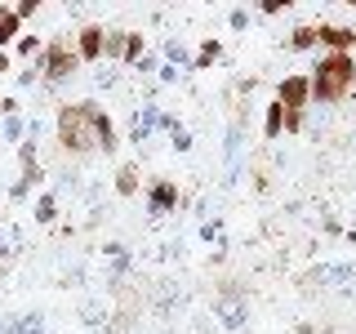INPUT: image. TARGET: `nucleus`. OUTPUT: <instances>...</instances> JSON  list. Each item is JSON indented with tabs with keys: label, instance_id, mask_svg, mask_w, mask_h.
I'll list each match as a JSON object with an SVG mask.
<instances>
[{
	"label": "nucleus",
	"instance_id": "1",
	"mask_svg": "<svg viewBox=\"0 0 356 334\" xmlns=\"http://www.w3.org/2000/svg\"><path fill=\"white\" fill-rule=\"evenodd\" d=\"M98 120H103L98 103H63L58 107V148L72 156L103 152L98 148Z\"/></svg>",
	"mask_w": 356,
	"mask_h": 334
},
{
	"label": "nucleus",
	"instance_id": "2",
	"mask_svg": "<svg viewBox=\"0 0 356 334\" xmlns=\"http://www.w3.org/2000/svg\"><path fill=\"white\" fill-rule=\"evenodd\" d=\"M356 89V54H321L312 67V103H343Z\"/></svg>",
	"mask_w": 356,
	"mask_h": 334
},
{
	"label": "nucleus",
	"instance_id": "3",
	"mask_svg": "<svg viewBox=\"0 0 356 334\" xmlns=\"http://www.w3.org/2000/svg\"><path fill=\"white\" fill-rule=\"evenodd\" d=\"M76 67H81V54L72 49V40H67V36H58V40L44 45L40 72H44V81H49V85H63L67 76H76Z\"/></svg>",
	"mask_w": 356,
	"mask_h": 334
},
{
	"label": "nucleus",
	"instance_id": "4",
	"mask_svg": "<svg viewBox=\"0 0 356 334\" xmlns=\"http://www.w3.org/2000/svg\"><path fill=\"white\" fill-rule=\"evenodd\" d=\"M276 103H281L285 111H294V116H303L307 103H312V76H303V72L285 76V81L276 85Z\"/></svg>",
	"mask_w": 356,
	"mask_h": 334
},
{
	"label": "nucleus",
	"instance_id": "5",
	"mask_svg": "<svg viewBox=\"0 0 356 334\" xmlns=\"http://www.w3.org/2000/svg\"><path fill=\"white\" fill-rule=\"evenodd\" d=\"M316 40L325 54H352L356 49V27H343V22H321Z\"/></svg>",
	"mask_w": 356,
	"mask_h": 334
},
{
	"label": "nucleus",
	"instance_id": "6",
	"mask_svg": "<svg viewBox=\"0 0 356 334\" xmlns=\"http://www.w3.org/2000/svg\"><path fill=\"white\" fill-rule=\"evenodd\" d=\"M76 54H81V63H98L107 54V27H98V22L81 27L76 31Z\"/></svg>",
	"mask_w": 356,
	"mask_h": 334
},
{
	"label": "nucleus",
	"instance_id": "7",
	"mask_svg": "<svg viewBox=\"0 0 356 334\" xmlns=\"http://www.w3.org/2000/svg\"><path fill=\"white\" fill-rule=\"evenodd\" d=\"M156 125H165V129H174L178 125V120H170V116H165V111L161 107H156V103H147V107H143L138 111V120H134V134H129V138L134 143H138V148H143V138H152V129Z\"/></svg>",
	"mask_w": 356,
	"mask_h": 334
},
{
	"label": "nucleus",
	"instance_id": "8",
	"mask_svg": "<svg viewBox=\"0 0 356 334\" xmlns=\"http://www.w3.org/2000/svg\"><path fill=\"white\" fill-rule=\"evenodd\" d=\"M147 209L152 214H170V209H178V183L156 178V183L147 187Z\"/></svg>",
	"mask_w": 356,
	"mask_h": 334
},
{
	"label": "nucleus",
	"instance_id": "9",
	"mask_svg": "<svg viewBox=\"0 0 356 334\" xmlns=\"http://www.w3.org/2000/svg\"><path fill=\"white\" fill-rule=\"evenodd\" d=\"M18 14H14V5H0V54H5V45H18Z\"/></svg>",
	"mask_w": 356,
	"mask_h": 334
},
{
	"label": "nucleus",
	"instance_id": "10",
	"mask_svg": "<svg viewBox=\"0 0 356 334\" xmlns=\"http://www.w3.org/2000/svg\"><path fill=\"white\" fill-rule=\"evenodd\" d=\"M0 334H49V326L40 317H14V321H5Z\"/></svg>",
	"mask_w": 356,
	"mask_h": 334
},
{
	"label": "nucleus",
	"instance_id": "11",
	"mask_svg": "<svg viewBox=\"0 0 356 334\" xmlns=\"http://www.w3.org/2000/svg\"><path fill=\"white\" fill-rule=\"evenodd\" d=\"M263 134H267V138H281V134H285V107H281V103H267Z\"/></svg>",
	"mask_w": 356,
	"mask_h": 334
},
{
	"label": "nucleus",
	"instance_id": "12",
	"mask_svg": "<svg viewBox=\"0 0 356 334\" xmlns=\"http://www.w3.org/2000/svg\"><path fill=\"white\" fill-rule=\"evenodd\" d=\"M218 58H222V45H218V40H200V49H196L192 67H200V72H205V67H214Z\"/></svg>",
	"mask_w": 356,
	"mask_h": 334
},
{
	"label": "nucleus",
	"instance_id": "13",
	"mask_svg": "<svg viewBox=\"0 0 356 334\" xmlns=\"http://www.w3.org/2000/svg\"><path fill=\"white\" fill-rule=\"evenodd\" d=\"M14 54H18V58H40V54H44V45H40L36 31H22L18 45H14Z\"/></svg>",
	"mask_w": 356,
	"mask_h": 334
},
{
	"label": "nucleus",
	"instance_id": "14",
	"mask_svg": "<svg viewBox=\"0 0 356 334\" xmlns=\"http://www.w3.org/2000/svg\"><path fill=\"white\" fill-rule=\"evenodd\" d=\"M116 192L120 196H134V192H138V170H134V165H120V170H116Z\"/></svg>",
	"mask_w": 356,
	"mask_h": 334
},
{
	"label": "nucleus",
	"instance_id": "15",
	"mask_svg": "<svg viewBox=\"0 0 356 334\" xmlns=\"http://www.w3.org/2000/svg\"><path fill=\"white\" fill-rule=\"evenodd\" d=\"M289 45H294V49H316V27H307V22H303V27H294V36H289Z\"/></svg>",
	"mask_w": 356,
	"mask_h": 334
},
{
	"label": "nucleus",
	"instance_id": "16",
	"mask_svg": "<svg viewBox=\"0 0 356 334\" xmlns=\"http://www.w3.org/2000/svg\"><path fill=\"white\" fill-rule=\"evenodd\" d=\"M54 218H58V200H54V196H40L36 200V223H54Z\"/></svg>",
	"mask_w": 356,
	"mask_h": 334
},
{
	"label": "nucleus",
	"instance_id": "17",
	"mask_svg": "<svg viewBox=\"0 0 356 334\" xmlns=\"http://www.w3.org/2000/svg\"><path fill=\"white\" fill-rule=\"evenodd\" d=\"M125 40L129 31H107V58H125Z\"/></svg>",
	"mask_w": 356,
	"mask_h": 334
},
{
	"label": "nucleus",
	"instance_id": "18",
	"mask_svg": "<svg viewBox=\"0 0 356 334\" xmlns=\"http://www.w3.org/2000/svg\"><path fill=\"white\" fill-rule=\"evenodd\" d=\"M18 161H22V170H31V165H36V125H31V138L18 148Z\"/></svg>",
	"mask_w": 356,
	"mask_h": 334
},
{
	"label": "nucleus",
	"instance_id": "19",
	"mask_svg": "<svg viewBox=\"0 0 356 334\" xmlns=\"http://www.w3.org/2000/svg\"><path fill=\"white\" fill-rule=\"evenodd\" d=\"M125 63H143V31H129V40H125Z\"/></svg>",
	"mask_w": 356,
	"mask_h": 334
},
{
	"label": "nucleus",
	"instance_id": "20",
	"mask_svg": "<svg viewBox=\"0 0 356 334\" xmlns=\"http://www.w3.org/2000/svg\"><path fill=\"white\" fill-rule=\"evenodd\" d=\"M170 138H174V152H187V148H192V134H187L183 125H174V129H170Z\"/></svg>",
	"mask_w": 356,
	"mask_h": 334
},
{
	"label": "nucleus",
	"instance_id": "21",
	"mask_svg": "<svg viewBox=\"0 0 356 334\" xmlns=\"http://www.w3.org/2000/svg\"><path fill=\"white\" fill-rule=\"evenodd\" d=\"M22 129H27V125H22L18 116H9V120H5V138H18V143H27V138H22Z\"/></svg>",
	"mask_w": 356,
	"mask_h": 334
},
{
	"label": "nucleus",
	"instance_id": "22",
	"mask_svg": "<svg viewBox=\"0 0 356 334\" xmlns=\"http://www.w3.org/2000/svg\"><path fill=\"white\" fill-rule=\"evenodd\" d=\"M36 9H40L36 0H22V5H14V14H18V18H31V14H36Z\"/></svg>",
	"mask_w": 356,
	"mask_h": 334
},
{
	"label": "nucleus",
	"instance_id": "23",
	"mask_svg": "<svg viewBox=\"0 0 356 334\" xmlns=\"http://www.w3.org/2000/svg\"><path fill=\"white\" fill-rule=\"evenodd\" d=\"M40 76H44V72H40V67H27V72H22V76H18V85H36V81H40Z\"/></svg>",
	"mask_w": 356,
	"mask_h": 334
},
{
	"label": "nucleus",
	"instance_id": "24",
	"mask_svg": "<svg viewBox=\"0 0 356 334\" xmlns=\"http://www.w3.org/2000/svg\"><path fill=\"white\" fill-rule=\"evenodd\" d=\"M165 54H170L174 63H183V58H187V49H183V45H178V40H170V45H165Z\"/></svg>",
	"mask_w": 356,
	"mask_h": 334
},
{
	"label": "nucleus",
	"instance_id": "25",
	"mask_svg": "<svg viewBox=\"0 0 356 334\" xmlns=\"http://www.w3.org/2000/svg\"><path fill=\"white\" fill-rule=\"evenodd\" d=\"M245 22H250V14H245V9H232V27L245 31Z\"/></svg>",
	"mask_w": 356,
	"mask_h": 334
},
{
	"label": "nucleus",
	"instance_id": "26",
	"mask_svg": "<svg viewBox=\"0 0 356 334\" xmlns=\"http://www.w3.org/2000/svg\"><path fill=\"white\" fill-rule=\"evenodd\" d=\"M9 67H14V58H9V54H0V72H9Z\"/></svg>",
	"mask_w": 356,
	"mask_h": 334
},
{
	"label": "nucleus",
	"instance_id": "27",
	"mask_svg": "<svg viewBox=\"0 0 356 334\" xmlns=\"http://www.w3.org/2000/svg\"><path fill=\"white\" fill-rule=\"evenodd\" d=\"M0 254H5V232H0Z\"/></svg>",
	"mask_w": 356,
	"mask_h": 334
}]
</instances>
